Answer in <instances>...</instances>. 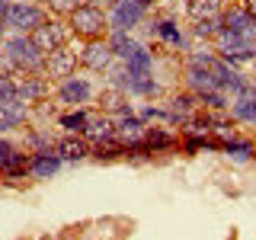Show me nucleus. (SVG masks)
I'll use <instances>...</instances> for the list:
<instances>
[{
    "instance_id": "obj_9",
    "label": "nucleus",
    "mask_w": 256,
    "mask_h": 240,
    "mask_svg": "<svg viewBox=\"0 0 256 240\" xmlns=\"http://www.w3.org/2000/svg\"><path fill=\"white\" fill-rule=\"evenodd\" d=\"M90 96H93V86H90V80L86 77H68V80H61V86H58V100L61 102H68V106H84V102H90Z\"/></svg>"
},
{
    "instance_id": "obj_6",
    "label": "nucleus",
    "mask_w": 256,
    "mask_h": 240,
    "mask_svg": "<svg viewBox=\"0 0 256 240\" xmlns=\"http://www.w3.org/2000/svg\"><path fill=\"white\" fill-rule=\"evenodd\" d=\"M77 64H80V52H74L70 45L58 48V52L45 54V64H42V74L45 77H54V80H68L77 74Z\"/></svg>"
},
{
    "instance_id": "obj_30",
    "label": "nucleus",
    "mask_w": 256,
    "mask_h": 240,
    "mask_svg": "<svg viewBox=\"0 0 256 240\" xmlns=\"http://www.w3.org/2000/svg\"><path fill=\"white\" fill-rule=\"evenodd\" d=\"M4 42H6V22L0 20V45H4Z\"/></svg>"
},
{
    "instance_id": "obj_25",
    "label": "nucleus",
    "mask_w": 256,
    "mask_h": 240,
    "mask_svg": "<svg viewBox=\"0 0 256 240\" xmlns=\"http://www.w3.org/2000/svg\"><path fill=\"white\" fill-rule=\"evenodd\" d=\"M45 4H48V10H52V13H58V16H70L80 4H84V0H45Z\"/></svg>"
},
{
    "instance_id": "obj_16",
    "label": "nucleus",
    "mask_w": 256,
    "mask_h": 240,
    "mask_svg": "<svg viewBox=\"0 0 256 240\" xmlns=\"http://www.w3.org/2000/svg\"><path fill=\"white\" fill-rule=\"evenodd\" d=\"M26 116H29V106L26 102H0V134L4 132H10V128H20L22 122H26Z\"/></svg>"
},
{
    "instance_id": "obj_8",
    "label": "nucleus",
    "mask_w": 256,
    "mask_h": 240,
    "mask_svg": "<svg viewBox=\"0 0 256 240\" xmlns=\"http://www.w3.org/2000/svg\"><path fill=\"white\" fill-rule=\"evenodd\" d=\"M112 61H116L112 45L102 42V38H93V42H86L84 48H80V64H84V68H90V70H96V74L109 70Z\"/></svg>"
},
{
    "instance_id": "obj_17",
    "label": "nucleus",
    "mask_w": 256,
    "mask_h": 240,
    "mask_svg": "<svg viewBox=\"0 0 256 240\" xmlns=\"http://www.w3.org/2000/svg\"><path fill=\"white\" fill-rule=\"evenodd\" d=\"M109 45H112V54H116L118 61H132L134 54H138L141 48H144V45L134 42L128 32H116V29H112V36H109Z\"/></svg>"
},
{
    "instance_id": "obj_13",
    "label": "nucleus",
    "mask_w": 256,
    "mask_h": 240,
    "mask_svg": "<svg viewBox=\"0 0 256 240\" xmlns=\"http://www.w3.org/2000/svg\"><path fill=\"white\" fill-rule=\"evenodd\" d=\"M144 132H148V125L141 122L138 116H134V112H128V116H118L116 118V138L125 144H138L141 138H144Z\"/></svg>"
},
{
    "instance_id": "obj_1",
    "label": "nucleus",
    "mask_w": 256,
    "mask_h": 240,
    "mask_svg": "<svg viewBox=\"0 0 256 240\" xmlns=\"http://www.w3.org/2000/svg\"><path fill=\"white\" fill-rule=\"evenodd\" d=\"M68 26L74 36L80 38H86V42H93V38H102L106 36V29H109V16H102V10L96 4H80L74 13L68 16Z\"/></svg>"
},
{
    "instance_id": "obj_26",
    "label": "nucleus",
    "mask_w": 256,
    "mask_h": 240,
    "mask_svg": "<svg viewBox=\"0 0 256 240\" xmlns=\"http://www.w3.org/2000/svg\"><path fill=\"white\" fill-rule=\"evenodd\" d=\"M10 100H16V84L13 77L0 74V102H10Z\"/></svg>"
},
{
    "instance_id": "obj_31",
    "label": "nucleus",
    "mask_w": 256,
    "mask_h": 240,
    "mask_svg": "<svg viewBox=\"0 0 256 240\" xmlns=\"http://www.w3.org/2000/svg\"><path fill=\"white\" fill-rule=\"evenodd\" d=\"M86 4H96V0H86Z\"/></svg>"
},
{
    "instance_id": "obj_7",
    "label": "nucleus",
    "mask_w": 256,
    "mask_h": 240,
    "mask_svg": "<svg viewBox=\"0 0 256 240\" xmlns=\"http://www.w3.org/2000/svg\"><path fill=\"white\" fill-rule=\"evenodd\" d=\"M221 29L230 32V36L246 38V42H256V20L240 4L237 6L230 4V6H224V10H221Z\"/></svg>"
},
{
    "instance_id": "obj_5",
    "label": "nucleus",
    "mask_w": 256,
    "mask_h": 240,
    "mask_svg": "<svg viewBox=\"0 0 256 240\" xmlns=\"http://www.w3.org/2000/svg\"><path fill=\"white\" fill-rule=\"evenodd\" d=\"M150 6L141 4V0H118V4H112L109 10V29L116 32H128L134 26H141V20L148 16Z\"/></svg>"
},
{
    "instance_id": "obj_24",
    "label": "nucleus",
    "mask_w": 256,
    "mask_h": 240,
    "mask_svg": "<svg viewBox=\"0 0 256 240\" xmlns=\"http://www.w3.org/2000/svg\"><path fill=\"white\" fill-rule=\"evenodd\" d=\"M221 32V16H212V20H196L192 26V36L196 38H214Z\"/></svg>"
},
{
    "instance_id": "obj_3",
    "label": "nucleus",
    "mask_w": 256,
    "mask_h": 240,
    "mask_svg": "<svg viewBox=\"0 0 256 240\" xmlns=\"http://www.w3.org/2000/svg\"><path fill=\"white\" fill-rule=\"evenodd\" d=\"M45 20H48L45 6L36 4V0H13L10 10H6V16H4L6 29H16V32H22V36H29V32L36 26H42Z\"/></svg>"
},
{
    "instance_id": "obj_23",
    "label": "nucleus",
    "mask_w": 256,
    "mask_h": 240,
    "mask_svg": "<svg viewBox=\"0 0 256 240\" xmlns=\"http://www.w3.org/2000/svg\"><path fill=\"white\" fill-rule=\"evenodd\" d=\"M29 166H32V157H26V154H16V157H13V160H10V164H6L0 173H4L6 180H26Z\"/></svg>"
},
{
    "instance_id": "obj_29",
    "label": "nucleus",
    "mask_w": 256,
    "mask_h": 240,
    "mask_svg": "<svg viewBox=\"0 0 256 240\" xmlns=\"http://www.w3.org/2000/svg\"><path fill=\"white\" fill-rule=\"evenodd\" d=\"M10 4H13V0H0V20L6 16V10H10Z\"/></svg>"
},
{
    "instance_id": "obj_4",
    "label": "nucleus",
    "mask_w": 256,
    "mask_h": 240,
    "mask_svg": "<svg viewBox=\"0 0 256 240\" xmlns=\"http://www.w3.org/2000/svg\"><path fill=\"white\" fill-rule=\"evenodd\" d=\"M70 36H74V32H70V26H68L64 20H54V16H48L42 26H36V29L29 32V38L36 42V48H38L42 54H52V52H58V48H64Z\"/></svg>"
},
{
    "instance_id": "obj_21",
    "label": "nucleus",
    "mask_w": 256,
    "mask_h": 240,
    "mask_svg": "<svg viewBox=\"0 0 256 240\" xmlns=\"http://www.w3.org/2000/svg\"><path fill=\"white\" fill-rule=\"evenodd\" d=\"M230 112H234V118H240V122L256 125V96H237V102L230 106Z\"/></svg>"
},
{
    "instance_id": "obj_2",
    "label": "nucleus",
    "mask_w": 256,
    "mask_h": 240,
    "mask_svg": "<svg viewBox=\"0 0 256 240\" xmlns=\"http://www.w3.org/2000/svg\"><path fill=\"white\" fill-rule=\"evenodd\" d=\"M6 48V61L13 64V68H20V70H26V74H38L42 70V64H45V54L36 48V42H32L29 36H22V32H16L13 38H6L4 42Z\"/></svg>"
},
{
    "instance_id": "obj_11",
    "label": "nucleus",
    "mask_w": 256,
    "mask_h": 240,
    "mask_svg": "<svg viewBox=\"0 0 256 240\" xmlns=\"http://www.w3.org/2000/svg\"><path fill=\"white\" fill-rule=\"evenodd\" d=\"M61 166H64V160H61L58 150H36V154H32L29 176H36V180H52Z\"/></svg>"
},
{
    "instance_id": "obj_32",
    "label": "nucleus",
    "mask_w": 256,
    "mask_h": 240,
    "mask_svg": "<svg viewBox=\"0 0 256 240\" xmlns=\"http://www.w3.org/2000/svg\"><path fill=\"white\" fill-rule=\"evenodd\" d=\"M253 64H256V58H253Z\"/></svg>"
},
{
    "instance_id": "obj_20",
    "label": "nucleus",
    "mask_w": 256,
    "mask_h": 240,
    "mask_svg": "<svg viewBox=\"0 0 256 240\" xmlns=\"http://www.w3.org/2000/svg\"><path fill=\"white\" fill-rule=\"evenodd\" d=\"M150 32H154V36H160L164 42L176 45V48L186 42V38H182V32H180V26H176L173 20H160V22H154V26H150Z\"/></svg>"
},
{
    "instance_id": "obj_22",
    "label": "nucleus",
    "mask_w": 256,
    "mask_h": 240,
    "mask_svg": "<svg viewBox=\"0 0 256 240\" xmlns=\"http://www.w3.org/2000/svg\"><path fill=\"white\" fill-rule=\"evenodd\" d=\"M221 150H224V154H230V157H237V160H250V157L256 154V148H253L250 141H237L234 134H230V138L221 144Z\"/></svg>"
},
{
    "instance_id": "obj_15",
    "label": "nucleus",
    "mask_w": 256,
    "mask_h": 240,
    "mask_svg": "<svg viewBox=\"0 0 256 240\" xmlns=\"http://www.w3.org/2000/svg\"><path fill=\"white\" fill-rule=\"evenodd\" d=\"M48 93V77H36V74H29L22 84H16V102H38L42 96Z\"/></svg>"
},
{
    "instance_id": "obj_10",
    "label": "nucleus",
    "mask_w": 256,
    "mask_h": 240,
    "mask_svg": "<svg viewBox=\"0 0 256 240\" xmlns=\"http://www.w3.org/2000/svg\"><path fill=\"white\" fill-rule=\"evenodd\" d=\"M54 150L61 154L64 164H80V160H86L93 154V144L84 138V134H64V138L54 144Z\"/></svg>"
},
{
    "instance_id": "obj_28",
    "label": "nucleus",
    "mask_w": 256,
    "mask_h": 240,
    "mask_svg": "<svg viewBox=\"0 0 256 240\" xmlns=\"http://www.w3.org/2000/svg\"><path fill=\"white\" fill-rule=\"evenodd\" d=\"M240 6H244V10H246V13H250L253 20H256V0H240Z\"/></svg>"
},
{
    "instance_id": "obj_27",
    "label": "nucleus",
    "mask_w": 256,
    "mask_h": 240,
    "mask_svg": "<svg viewBox=\"0 0 256 240\" xmlns=\"http://www.w3.org/2000/svg\"><path fill=\"white\" fill-rule=\"evenodd\" d=\"M16 154H20V150H16V148H13V144L6 141V138H0V170H4V166L10 164V160H13Z\"/></svg>"
},
{
    "instance_id": "obj_12",
    "label": "nucleus",
    "mask_w": 256,
    "mask_h": 240,
    "mask_svg": "<svg viewBox=\"0 0 256 240\" xmlns=\"http://www.w3.org/2000/svg\"><path fill=\"white\" fill-rule=\"evenodd\" d=\"M100 109L106 112V116H128L132 112V102H128V93L122 86H106V90L100 93Z\"/></svg>"
},
{
    "instance_id": "obj_18",
    "label": "nucleus",
    "mask_w": 256,
    "mask_h": 240,
    "mask_svg": "<svg viewBox=\"0 0 256 240\" xmlns=\"http://www.w3.org/2000/svg\"><path fill=\"white\" fill-rule=\"evenodd\" d=\"M224 4H228V0H186V13H189L192 22L196 20H212V16H221Z\"/></svg>"
},
{
    "instance_id": "obj_14",
    "label": "nucleus",
    "mask_w": 256,
    "mask_h": 240,
    "mask_svg": "<svg viewBox=\"0 0 256 240\" xmlns=\"http://www.w3.org/2000/svg\"><path fill=\"white\" fill-rule=\"evenodd\" d=\"M84 138L90 141L93 148L102 144V141H112V138H116V118L106 116V112H102V116H90V125H86Z\"/></svg>"
},
{
    "instance_id": "obj_19",
    "label": "nucleus",
    "mask_w": 256,
    "mask_h": 240,
    "mask_svg": "<svg viewBox=\"0 0 256 240\" xmlns=\"http://www.w3.org/2000/svg\"><path fill=\"white\" fill-rule=\"evenodd\" d=\"M86 125H90V112L84 106H77V109H70V112L61 116V128H68V134H84Z\"/></svg>"
}]
</instances>
